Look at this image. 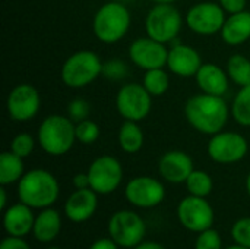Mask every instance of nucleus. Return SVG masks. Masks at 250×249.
<instances>
[{
	"instance_id": "1",
	"label": "nucleus",
	"mask_w": 250,
	"mask_h": 249,
	"mask_svg": "<svg viewBox=\"0 0 250 249\" xmlns=\"http://www.w3.org/2000/svg\"><path fill=\"white\" fill-rule=\"evenodd\" d=\"M229 106L223 97L211 94L192 95L185 104V116L189 125L205 135L221 132L229 120Z\"/></svg>"
},
{
	"instance_id": "2",
	"label": "nucleus",
	"mask_w": 250,
	"mask_h": 249,
	"mask_svg": "<svg viewBox=\"0 0 250 249\" xmlns=\"http://www.w3.org/2000/svg\"><path fill=\"white\" fill-rule=\"evenodd\" d=\"M60 194V186L53 173L44 169L26 172L18 182V198L34 210L51 207Z\"/></svg>"
},
{
	"instance_id": "3",
	"label": "nucleus",
	"mask_w": 250,
	"mask_h": 249,
	"mask_svg": "<svg viewBox=\"0 0 250 249\" xmlns=\"http://www.w3.org/2000/svg\"><path fill=\"white\" fill-rule=\"evenodd\" d=\"M130 12L122 1L113 0L104 3L94 15L92 29L95 37L105 44L120 41L130 28Z\"/></svg>"
},
{
	"instance_id": "4",
	"label": "nucleus",
	"mask_w": 250,
	"mask_h": 249,
	"mask_svg": "<svg viewBox=\"0 0 250 249\" xmlns=\"http://www.w3.org/2000/svg\"><path fill=\"white\" fill-rule=\"evenodd\" d=\"M37 139L47 154L63 156L70 151L76 141L75 122H72L69 116L51 114L41 122Z\"/></svg>"
},
{
	"instance_id": "5",
	"label": "nucleus",
	"mask_w": 250,
	"mask_h": 249,
	"mask_svg": "<svg viewBox=\"0 0 250 249\" xmlns=\"http://www.w3.org/2000/svg\"><path fill=\"white\" fill-rule=\"evenodd\" d=\"M103 73V62L94 51L82 50L66 59L62 68V81L70 88H83Z\"/></svg>"
},
{
	"instance_id": "6",
	"label": "nucleus",
	"mask_w": 250,
	"mask_h": 249,
	"mask_svg": "<svg viewBox=\"0 0 250 249\" xmlns=\"http://www.w3.org/2000/svg\"><path fill=\"white\" fill-rule=\"evenodd\" d=\"M182 25V13L173 6V3H155L145 18L146 35L164 44L177 38Z\"/></svg>"
},
{
	"instance_id": "7",
	"label": "nucleus",
	"mask_w": 250,
	"mask_h": 249,
	"mask_svg": "<svg viewBox=\"0 0 250 249\" xmlns=\"http://www.w3.org/2000/svg\"><path fill=\"white\" fill-rule=\"evenodd\" d=\"M146 235V225L144 219L132 210L116 211L108 220V236L120 248L133 249Z\"/></svg>"
},
{
	"instance_id": "8",
	"label": "nucleus",
	"mask_w": 250,
	"mask_h": 249,
	"mask_svg": "<svg viewBox=\"0 0 250 249\" xmlns=\"http://www.w3.org/2000/svg\"><path fill=\"white\" fill-rule=\"evenodd\" d=\"M116 107L125 120L141 122L151 112L152 95L142 84H125L116 95Z\"/></svg>"
},
{
	"instance_id": "9",
	"label": "nucleus",
	"mask_w": 250,
	"mask_h": 249,
	"mask_svg": "<svg viewBox=\"0 0 250 249\" xmlns=\"http://www.w3.org/2000/svg\"><path fill=\"white\" fill-rule=\"evenodd\" d=\"M177 219L186 230L198 235L214 226L215 213L207 198L188 195L177 205Z\"/></svg>"
},
{
	"instance_id": "10",
	"label": "nucleus",
	"mask_w": 250,
	"mask_h": 249,
	"mask_svg": "<svg viewBox=\"0 0 250 249\" xmlns=\"http://www.w3.org/2000/svg\"><path fill=\"white\" fill-rule=\"evenodd\" d=\"M89 188L98 195H108L114 192L123 181V167L113 156H101L95 158L89 169Z\"/></svg>"
},
{
	"instance_id": "11",
	"label": "nucleus",
	"mask_w": 250,
	"mask_h": 249,
	"mask_svg": "<svg viewBox=\"0 0 250 249\" xmlns=\"http://www.w3.org/2000/svg\"><path fill=\"white\" fill-rule=\"evenodd\" d=\"M249 145L243 135L237 132H218L208 142V156L220 164H233L245 158Z\"/></svg>"
},
{
	"instance_id": "12",
	"label": "nucleus",
	"mask_w": 250,
	"mask_h": 249,
	"mask_svg": "<svg viewBox=\"0 0 250 249\" xmlns=\"http://www.w3.org/2000/svg\"><path fill=\"white\" fill-rule=\"evenodd\" d=\"M125 197L129 204L139 208H154L160 205L166 198L164 185L151 176H138L127 182L125 188Z\"/></svg>"
},
{
	"instance_id": "13",
	"label": "nucleus",
	"mask_w": 250,
	"mask_h": 249,
	"mask_svg": "<svg viewBox=\"0 0 250 249\" xmlns=\"http://www.w3.org/2000/svg\"><path fill=\"white\" fill-rule=\"evenodd\" d=\"M224 22L226 12L220 3H198L192 6L186 15L188 26L199 35H212L221 32Z\"/></svg>"
},
{
	"instance_id": "14",
	"label": "nucleus",
	"mask_w": 250,
	"mask_h": 249,
	"mask_svg": "<svg viewBox=\"0 0 250 249\" xmlns=\"http://www.w3.org/2000/svg\"><path fill=\"white\" fill-rule=\"evenodd\" d=\"M129 57L138 68L151 70L167 66L168 48L164 43H160L151 37L136 38L129 47Z\"/></svg>"
},
{
	"instance_id": "15",
	"label": "nucleus",
	"mask_w": 250,
	"mask_h": 249,
	"mask_svg": "<svg viewBox=\"0 0 250 249\" xmlns=\"http://www.w3.org/2000/svg\"><path fill=\"white\" fill-rule=\"evenodd\" d=\"M40 94L31 84L16 85L7 97V113L16 122H28L34 119L40 110Z\"/></svg>"
},
{
	"instance_id": "16",
	"label": "nucleus",
	"mask_w": 250,
	"mask_h": 249,
	"mask_svg": "<svg viewBox=\"0 0 250 249\" xmlns=\"http://www.w3.org/2000/svg\"><path fill=\"white\" fill-rule=\"evenodd\" d=\"M193 170V160L185 151H167L158 161L160 176L170 183H185Z\"/></svg>"
},
{
	"instance_id": "17",
	"label": "nucleus",
	"mask_w": 250,
	"mask_h": 249,
	"mask_svg": "<svg viewBox=\"0 0 250 249\" xmlns=\"http://www.w3.org/2000/svg\"><path fill=\"white\" fill-rule=\"evenodd\" d=\"M202 65L204 63H202L201 54L190 45H186L177 41L168 50L167 68L177 76H182V78L196 76Z\"/></svg>"
},
{
	"instance_id": "18",
	"label": "nucleus",
	"mask_w": 250,
	"mask_h": 249,
	"mask_svg": "<svg viewBox=\"0 0 250 249\" xmlns=\"http://www.w3.org/2000/svg\"><path fill=\"white\" fill-rule=\"evenodd\" d=\"M98 208V194L91 188L76 189L64 203V214L73 223L88 222Z\"/></svg>"
},
{
	"instance_id": "19",
	"label": "nucleus",
	"mask_w": 250,
	"mask_h": 249,
	"mask_svg": "<svg viewBox=\"0 0 250 249\" xmlns=\"http://www.w3.org/2000/svg\"><path fill=\"white\" fill-rule=\"evenodd\" d=\"M35 223L34 208L23 203L13 204L3 211V227L9 236L25 238L32 233Z\"/></svg>"
},
{
	"instance_id": "20",
	"label": "nucleus",
	"mask_w": 250,
	"mask_h": 249,
	"mask_svg": "<svg viewBox=\"0 0 250 249\" xmlns=\"http://www.w3.org/2000/svg\"><path fill=\"white\" fill-rule=\"evenodd\" d=\"M196 84L202 92L223 97L229 91V73L218 65L204 63L196 73Z\"/></svg>"
},
{
	"instance_id": "21",
	"label": "nucleus",
	"mask_w": 250,
	"mask_h": 249,
	"mask_svg": "<svg viewBox=\"0 0 250 249\" xmlns=\"http://www.w3.org/2000/svg\"><path fill=\"white\" fill-rule=\"evenodd\" d=\"M60 229H62L60 213L48 207V208L40 210V213L35 216L32 236L40 244H50L59 236Z\"/></svg>"
},
{
	"instance_id": "22",
	"label": "nucleus",
	"mask_w": 250,
	"mask_h": 249,
	"mask_svg": "<svg viewBox=\"0 0 250 249\" xmlns=\"http://www.w3.org/2000/svg\"><path fill=\"white\" fill-rule=\"evenodd\" d=\"M221 37L224 43L230 45H239L246 43L250 38V12L243 10L233 13L226 18L221 29Z\"/></svg>"
},
{
	"instance_id": "23",
	"label": "nucleus",
	"mask_w": 250,
	"mask_h": 249,
	"mask_svg": "<svg viewBox=\"0 0 250 249\" xmlns=\"http://www.w3.org/2000/svg\"><path fill=\"white\" fill-rule=\"evenodd\" d=\"M25 175L23 158L12 151H4L0 154V185L7 186L19 182Z\"/></svg>"
},
{
	"instance_id": "24",
	"label": "nucleus",
	"mask_w": 250,
	"mask_h": 249,
	"mask_svg": "<svg viewBox=\"0 0 250 249\" xmlns=\"http://www.w3.org/2000/svg\"><path fill=\"white\" fill-rule=\"evenodd\" d=\"M117 141H119L120 148L125 153H129V154L138 153L144 145V132L139 128L138 122L125 120L119 129Z\"/></svg>"
},
{
	"instance_id": "25",
	"label": "nucleus",
	"mask_w": 250,
	"mask_h": 249,
	"mask_svg": "<svg viewBox=\"0 0 250 249\" xmlns=\"http://www.w3.org/2000/svg\"><path fill=\"white\" fill-rule=\"evenodd\" d=\"M227 73L239 87L250 84V60L243 54H233L227 62Z\"/></svg>"
},
{
	"instance_id": "26",
	"label": "nucleus",
	"mask_w": 250,
	"mask_h": 249,
	"mask_svg": "<svg viewBox=\"0 0 250 249\" xmlns=\"http://www.w3.org/2000/svg\"><path fill=\"white\" fill-rule=\"evenodd\" d=\"M142 85L145 87V90L152 95V97H160L163 95L168 87H170V78L168 73L163 69H151L146 70L142 79Z\"/></svg>"
},
{
	"instance_id": "27",
	"label": "nucleus",
	"mask_w": 250,
	"mask_h": 249,
	"mask_svg": "<svg viewBox=\"0 0 250 249\" xmlns=\"http://www.w3.org/2000/svg\"><path fill=\"white\" fill-rule=\"evenodd\" d=\"M231 114L239 125L250 128V84L240 87V91L233 100Z\"/></svg>"
},
{
	"instance_id": "28",
	"label": "nucleus",
	"mask_w": 250,
	"mask_h": 249,
	"mask_svg": "<svg viewBox=\"0 0 250 249\" xmlns=\"http://www.w3.org/2000/svg\"><path fill=\"white\" fill-rule=\"evenodd\" d=\"M185 183H186L188 192L195 197L207 198L214 189V182H212L211 175H208L204 170H193Z\"/></svg>"
},
{
	"instance_id": "29",
	"label": "nucleus",
	"mask_w": 250,
	"mask_h": 249,
	"mask_svg": "<svg viewBox=\"0 0 250 249\" xmlns=\"http://www.w3.org/2000/svg\"><path fill=\"white\" fill-rule=\"evenodd\" d=\"M75 135H76V141L83 144V145H91L94 144L98 136H100V128L98 125L91 120V119H85L82 122H78L75 125Z\"/></svg>"
},
{
	"instance_id": "30",
	"label": "nucleus",
	"mask_w": 250,
	"mask_h": 249,
	"mask_svg": "<svg viewBox=\"0 0 250 249\" xmlns=\"http://www.w3.org/2000/svg\"><path fill=\"white\" fill-rule=\"evenodd\" d=\"M101 75L110 81H122L129 75V68L122 59H110L103 63Z\"/></svg>"
},
{
	"instance_id": "31",
	"label": "nucleus",
	"mask_w": 250,
	"mask_h": 249,
	"mask_svg": "<svg viewBox=\"0 0 250 249\" xmlns=\"http://www.w3.org/2000/svg\"><path fill=\"white\" fill-rule=\"evenodd\" d=\"M34 147H35V139L32 138V135L26 132L18 134L10 142V151L22 158H26L34 151Z\"/></svg>"
},
{
	"instance_id": "32",
	"label": "nucleus",
	"mask_w": 250,
	"mask_h": 249,
	"mask_svg": "<svg viewBox=\"0 0 250 249\" xmlns=\"http://www.w3.org/2000/svg\"><path fill=\"white\" fill-rule=\"evenodd\" d=\"M195 249H223L221 235L212 227L198 233L195 241Z\"/></svg>"
},
{
	"instance_id": "33",
	"label": "nucleus",
	"mask_w": 250,
	"mask_h": 249,
	"mask_svg": "<svg viewBox=\"0 0 250 249\" xmlns=\"http://www.w3.org/2000/svg\"><path fill=\"white\" fill-rule=\"evenodd\" d=\"M231 238L234 244L250 248V217H242L233 225Z\"/></svg>"
},
{
	"instance_id": "34",
	"label": "nucleus",
	"mask_w": 250,
	"mask_h": 249,
	"mask_svg": "<svg viewBox=\"0 0 250 249\" xmlns=\"http://www.w3.org/2000/svg\"><path fill=\"white\" fill-rule=\"evenodd\" d=\"M89 113H91V104L86 100H83V98H73L67 104V116L75 123L88 119Z\"/></svg>"
},
{
	"instance_id": "35",
	"label": "nucleus",
	"mask_w": 250,
	"mask_h": 249,
	"mask_svg": "<svg viewBox=\"0 0 250 249\" xmlns=\"http://www.w3.org/2000/svg\"><path fill=\"white\" fill-rule=\"evenodd\" d=\"M220 6L224 9L226 13H239L246 10V3L248 0H218Z\"/></svg>"
},
{
	"instance_id": "36",
	"label": "nucleus",
	"mask_w": 250,
	"mask_h": 249,
	"mask_svg": "<svg viewBox=\"0 0 250 249\" xmlns=\"http://www.w3.org/2000/svg\"><path fill=\"white\" fill-rule=\"evenodd\" d=\"M0 249H31L28 242L23 241V238H15V236H6L1 244Z\"/></svg>"
},
{
	"instance_id": "37",
	"label": "nucleus",
	"mask_w": 250,
	"mask_h": 249,
	"mask_svg": "<svg viewBox=\"0 0 250 249\" xmlns=\"http://www.w3.org/2000/svg\"><path fill=\"white\" fill-rule=\"evenodd\" d=\"M120 247L108 236V238H100V239H97L89 249H119Z\"/></svg>"
},
{
	"instance_id": "38",
	"label": "nucleus",
	"mask_w": 250,
	"mask_h": 249,
	"mask_svg": "<svg viewBox=\"0 0 250 249\" xmlns=\"http://www.w3.org/2000/svg\"><path fill=\"white\" fill-rule=\"evenodd\" d=\"M73 186L76 189H85L89 188V176L88 172L86 173H78L73 176Z\"/></svg>"
},
{
	"instance_id": "39",
	"label": "nucleus",
	"mask_w": 250,
	"mask_h": 249,
	"mask_svg": "<svg viewBox=\"0 0 250 249\" xmlns=\"http://www.w3.org/2000/svg\"><path fill=\"white\" fill-rule=\"evenodd\" d=\"M133 249H167L164 245L158 244V242H154V241H144L141 242L138 247H135Z\"/></svg>"
},
{
	"instance_id": "40",
	"label": "nucleus",
	"mask_w": 250,
	"mask_h": 249,
	"mask_svg": "<svg viewBox=\"0 0 250 249\" xmlns=\"http://www.w3.org/2000/svg\"><path fill=\"white\" fill-rule=\"evenodd\" d=\"M7 208V192H6V188L1 186L0 188V210H6Z\"/></svg>"
},
{
	"instance_id": "41",
	"label": "nucleus",
	"mask_w": 250,
	"mask_h": 249,
	"mask_svg": "<svg viewBox=\"0 0 250 249\" xmlns=\"http://www.w3.org/2000/svg\"><path fill=\"white\" fill-rule=\"evenodd\" d=\"M224 249H250V248H246V247L239 245V244H234V245H230V247H227V248H224Z\"/></svg>"
},
{
	"instance_id": "42",
	"label": "nucleus",
	"mask_w": 250,
	"mask_h": 249,
	"mask_svg": "<svg viewBox=\"0 0 250 249\" xmlns=\"http://www.w3.org/2000/svg\"><path fill=\"white\" fill-rule=\"evenodd\" d=\"M246 191H248V194H249L250 197V172L249 175H248V178H246Z\"/></svg>"
},
{
	"instance_id": "43",
	"label": "nucleus",
	"mask_w": 250,
	"mask_h": 249,
	"mask_svg": "<svg viewBox=\"0 0 250 249\" xmlns=\"http://www.w3.org/2000/svg\"><path fill=\"white\" fill-rule=\"evenodd\" d=\"M154 3H174L176 0H152Z\"/></svg>"
},
{
	"instance_id": "44",
	"label": "nucleus",
	"mask_w": 250,
	"mask_h": 249,
	"mask_svg": "<svg viewBox=\"0 0 250 249\" xmlns=\"http://www.w3.org/2000/svg\"><path fill=\"white\" fill-rule=\"evenodd\" d=\"M47 249H60V248H57V247H50V248H47Z\"/></svg>"
}]
</instances>
